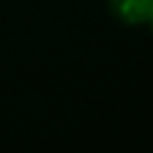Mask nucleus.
I'll list each match as a JSON object with an SVG mask.
<instances>
[{"label": "nucleus", "mask_w": 153, "mask_h": 153, "mask_svg": "<svg viewBox=\"0 0 153 153\" xmlns=\"http://www.w3.org/2000/svg\"><path fill=\"white\" fill-rule=\"evenodd\" d=\"M112 7L127 24H146L153 14V0H112Z\"/></svg>", "instance_id": "obj_1"}, {"label": "nucleus", "mask_w": 153, "mask_h": 153, "mask_svg": "<svg viewBox=\"0 0 153 153\" xmlns=\"http://www.w3.org/2000/svg\"><path fill=\"white\" fill-rule=\"evenodd\" d=\"M148 22H151V26H153V14H151V19H148Z\"/></svg>", "instance_id": "obj_2"}]
</instances>
